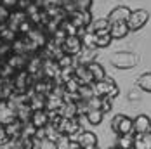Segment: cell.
I'll list each match as a JSON object with an SVG mask.
<instances>
[{"instance_id":"6da1fadb","label":"cell","mask_w":151,"mask_h":149,"mask_svg":"<svg viewBox=\"0 0 151 149\" xmlns=\"http://www.w3.org/2000/svg\"><path fill=\"white\" fill-rule=\"evenodd\" d=\"M141 57L134 54V52H127V50H120V52H115L111 56V64L118 69H132L139 64Z\"/></svg>"},{"instance_id":"7a4b0ae2","label":"cell","mask_w":151,"mask_h":149,"mask_svg":"<svg viewBox=\"0 0 151 149\" xmlns=\"http://www.w3.org/2000/svg\"><path fill=\"white\" fill-rule=\"evenodd\" d=\"M92 90H94V95H96V97L108 95V97L115 99V97H118V94H120V89H118V85L115 83V80H111V78H108V76H106L104 80H101V82H92Z\"/></svg>"},{"instance_id":"3957f363","label":"cell","mask_w":151,"mask_h":149,"mask_svg":"<svg viewBox=\"0 0 151 149\" xmlns=\"http://www.w3.org/2000/svg\"><path fill=\"white\" fill-rule=\"evenodd\" d=\"M111 130L116 135L134 134L132 132V118H129L125 115H115L111 118Z\"/></svg>"},{"instance_id":"277c9868","label":"cell","mask_w":151,"mask_h":149,"mask_svg":"<svg viewBox=\"0 0 151 149\" xmlns=\"http://www.w3.org/2000/svg\"><path fill=\"white\" fill-rule=\"evenodd\" d=\"M148 19H150L148 11H144V9H136V11H132L130 16H129L127 26H129L130 31H139L146 23H148Z\"/></svg>"},{"instance_id":"5b68a950","label":"cell","mask_w":151,"mask_h":149,"mask_svg":"<svg viewBox=\"0 0 151 149\" xmlns=\"http://www.w3.org/2000/svg\"><path fill=\"white\" fill-rule=\"evenodd\" d=\"M68 17H70V21L75 24L76 28H89L92 23L91 11H73Z\"/></svg>"},{"instance_id":"8992f818","label":"cell","mask_w":151,"mask_h":149,"mask_svg":"<svg viewBox=\"0 0 151 149\" xmlns=\"http://www.w3.org/2000/svg\"><path fill=\"white\" fill-rule=\"evenodd\" d=\"M82 40L78 38V37H66L64 38V42L61 44V49H63V52L64 54H68V56H76L80 50H82Z\"/></svg>"},{"instance_id":"52a82bcc","label":"cell","mask_w":151,"mask_h":149,"mask_svg":"<svg viewBox=\"0 0 151 149\" xmlns=\"http://www.w3.org/2000/svg\"><path fill=\"white\" fill-rule=\"evenodd\" d=\"M151 128V120L148 115H137L132 120V132L134 134H148Z\"/></svg>"},{"instance_id":"ba28073f","label":"cell","mask_w":151,"mask_h":149,"mask_svg":"<svg viewBox=\"0 0 151 149\" xmlns=\"http://www.w3.org/2000/svg\"><path fill=\"white\" fill-rule=\"evenodd\" d=\"M130 9L127 5H118L115 9H111V12L108 14V21L113 24V23H122V21H127L129 16H130Z\"/></svg>"},{"instance_id":"9c48e42d","label":"cell","mask_w":151,"mask_h":149,"mask_svg":"<svg viewBox=\"0 0 151 149\" xmlns=\"http://www.w3.org/2000/svg\"><path fill=\"white\" fill-rule=\"evenodd\" d=\"M59 64H58V61L54 59H44L42 62V73L45 78H50V80H54V78H58L59 76Z\"/></svg>"},{"instance_id":"30bf717a","label":"cell","mask_w":151,"mask_h":149,"mask_svg":"<svg viewBox=\"0 0 151 149\" xmlns=\"http://www.w3.org/2000/svg\"><path fill=\"white\" fill-rule=\"evenodd\" d=\"M76 144L82 149L92 148V146H97V137L94 132H89V130H83L76 135Z\"/></svg>"},{"instance_id":"8fae6325","label":"cell","mask_w":151,"mask_h":149,"mask_svg":"<svg viewBox=\"0 0 151 149\" xmlns=\"http://www.w3.org/2000/svg\"><path fill=\"white\" fill-rule=\"evenodd\" d=\"M16 120V109H12L5 101L0 102V125H9Z\"/></svg>"},{"instance_id":"7c38bea8","label":"cell","mask_w":151,"mask_h":149,"mask_svg":"<svg viewBox=\"0 0 151 149\" xmlns=\"http://www.w3.org/2000/svg\"><path fill=\"white\" fill-rule=\"evenodd\" d=\"M26 19H28V16H26L24 11H17V9H14V11H11V16H9V19H7V26L17 33V28H19L21 23L26 21Z\"/></svg>"},{"instance_id":"4fadbf2b","label":"cell","mask_w":151,"mask_h":149,"mask_svg":"<svg viewBox=\"0 0 151 149\" xmlns=\"http://www.w3.org/2000/svg\"><path fill=\"white\" fill-rule=\"evenodd\" d=\"M109 33H111L113 40H120V38H125L130 33V30L127 26V21H122V23H113L109 28Z\"/></svg>"},{"instance_id":"5bb4252c","label":"cell","mask_w":151,"mask_h":149,"mask_svg":"<svg viewBox=\"0 0 151 149\" xmlns=\"http://www.w3.org/2000/svg\"><path fill=\"white\" fill-rule=\"evenodd\" d=\"M96 50L97 49H85V47H82V50L75 56L76 64H83V66L91 64L92 61H94V57H96Z\"/></svg>"},{"instance_id":"9a60e30c","label":"cell","mask_w":151,"mask_h":149,"mask_svg":"<svg viewBox=\"0 0 151 149\" xmlns=\"http://www.w3.org/2000/svg\"><path fill=\"white\" fill-rule=\"evenodd\" d=\"M109 28H111V23L108 21V17H103V19H97V21H92L87 30L96 33V35H101V33H109Z\"/></svg>"},{"instance_id":"2e32d148","label":"cell","mask_w":151,"mask_h":149,"mask_svg":"<svg viewBox=\"0 0 151 149\" xmlns=\"http://www.w3.org/2000/svg\"><path fill=\"white\" fill-rule=\"evenodd\" d=\"M30 121L37 127V128H42L49 123V111L47 109H38V111H33L31 113Z\"/></svg>"},{"instance_id":"e0dca14e","label":"cell","mask_w":151,"mask_h":149,"mask_svg":"<svg viewBox=\"0 0 151 149\" xmlns=\"http://www.w3.org/2000/svg\"><path fill=\"white\" fill-rule=\"evenodd\" d=\"M75 78L80 82V85H89V83L94 82L89 69H87V66H83V64H76L75 66Z\"/></svg>"},{"instance_id":"ac0fdd59","label":"cell","mask_w":151,"mask_h":149,"mask_svg":"<svg viewBox=\"0 0 151 149\" xmlns=\"http://www.w3.org/2000/svg\"><path fill=\"white\" fill-rule=\"evenodd\" d=\"M87 69H89V73H91V76H92L94 82H101V80H104L106 78L104 68H103L99 62H96V61H92L91 64H87Z\"/></svg>"},{"instance_id":"d6986e66","label":"cell","mask_w":151,"mask_h":149,"mask_svg":"<svg viewBox=\"0 0 151 149\" xmlns=\"http://www.w3.org/2000/svg\"><path fill=\"white\" fill-rule=\"evenodd\" d=\"M134 149H151V134H134Z\"/></svg>"},{"instance_id":"ffe728a7","label":"cell","mask_w":151,"mask_h":149,"mask_svg":"<svg viewBox=\"0 0 151 149\" xmlns=\"http://www.w3.org/2000/svg\"><path fill=\"white\" fill-rule=\"evenodd\" d=\"M45 97L44 94H37V92H33L30 95V101H28V104L33 111H38V109H45Z\"/></svg>"},{"instance_id":"44dd1931","label":"cell","mask_w":151,"mask_h":149,"mask_svg":"<svg viewBox=\"0 0 151 149\" xmlns=\"http://www.w3.org/2000/svg\"><path fill=\"white\" fill-rule=\"evenodd\" d=\"M5 132H7V137L9 139H19L21 137V132H23V123L19 120H14L12 123L5 125Z\"/></svg>"},{"instance_id":"7402d4cb","label":"cell","mask_w":151,"mask_h":149,"mask_svg":"<svg viewBox=\"0 0 151 149\" xmlns=\"http://www.w3.org/2000/svg\"><path fill=\"white\" fill-rule=\"evenodd\" d=\"M58 113L63 118H75V116H78L76 115V102H63V106L58 109Z\"/></svg>"},{"instance_id":"603a6c76","label":"cell","mask_w":151,"mask_h":149,"mask_svg":"<svg viewBox=\"0 0 151 149\" xmlns=\"http://www.w3.org/2000/svg\"><path fill=\"white\" fill-rule=\"evenodd\" d=\"M63 97L59 95H54V94H49L45 97V109L47 111H58L61 106H63Z\"/></svg>"},{"instance_id":"cb8c5ba5","label":"cell","mask_w":151,"mask_h":149,"mask_svg":"<svg viewBox=\"0 0 151 149\" xmlns=\"http://www.w3.org/2000/svg\"><path fill=\"white\" fill-rule=\"evenodd\" d=\"M31 113H33V109L30 107V104L19 106V107L16 109V120H19L21 123H28L30 118H31Z\"/></svg>"},{"instance_id":"d4e9b609","label":"cell","mask_w":151,"mask_h":149,"mask_svg":"<svg viewBox=\"0 0 151 149\" xmlns=\"http://www.w3.org/2000/svg\"><path fill=\"white\" fill-rule=\"evenodd\" d=\"M137 87L141 90H144V92H148V94H151V71H148V73H142L139 78H137Z\"/></svg>"},{"instance_id":"484cf974","label":"cell","mask_w":151,"mask_h":149,"mask_svg":"<svg viewBox=\"0 0 151 149\" xmlns=\"http://www.w3.org/2000/svg\"><path fill=\"white\" fill-rule=\"evenodd\" d=\"M116 148H120V149H134V134L118 135V144H116Z\"/></svg>"},{"instance_id":"4316f807","label":"cell","mask_w":151,"mask_h":149,"mask_svg":"<svg viewBox=\"0 0 151 149\" xmlns=\"http://www.w3.org/2000/svg\"><path fill=\"white\" fill-rule=\"evenodd\" d=\"M45 139H50V140H54V142H59L61 139H64V135L58 130V127L47 123L45 125Z\"/></svg>"},{"instance_id":"83f0119b","label":"cell","mask_w":151,"mask_h":149,"mask_svg":"<svg viewBox=\"0 0 151 149\" xmlns=\"http://www.w3.org/2000/svg\"><path fill=\"white\" fill-rule=\"evenodd\" d=\"M85 118H87V121L91 125H99L103 121V118H104V113L101 109H89V113L85 115Z\"/></svg>"},{"instance_id":"f1b7e54d","label":"cell","mask_w":151,"mask_h":149,"mask_svg":"<svg viewBox=\"0 0 151 149\" xmlns=\"http://www.w3.org/2000/svg\"><path fill=\"white\" fill-rule=\"evenodd\" d=\"M96 38H97L96 33H92V31L87 30L85 35H83L80 40H82V45H83L85 49H97V47H96Z\"/></svg>"},{"instance_id":"f546056e","label":"cell","mask_w":151,"mask_h":149,"mask_svg":"<svg viewBox=\"0 0 151 149\" xmlns=\"http://www.w3.org/2000/svg\"><path fill=\"white\" fill-rule=\"evenodd\" d=\"M97 38H96V47L97 49H104L108 45L111 44V33H101V35H96Z\"/></svg>"},{"instance_id":"4dcf8cb0","label":"cell","mask_w":151,"mask_h":149,"mask_svg":"<svg viewBox=\"0 0 151 149\" xmlns=\"http://www.w3.org/2000/svg\"><path fill=\"white\" fill-rule=\"evenodd\" d=\"M78 95H80V99H83V101H89L92 97H96V95H94V90H92V83H89V85H80Z\"/></svg>"},{"instance_id":"1f68e13d","label":"cell","mask_w":151,"mask_h":149,"mask_svg":"<svg viewBox=\"0 0 151 149\" xmlns=\"http://www.w3.org/2000/svg\"><path fill=\"white\" fill-rule=\"evenodd\" d=\"M58 64H59V68H68V66H76L75 56H68V54H64V56H61L59 59H58Z\"/></svg>"},{"instance_id":"d6a6232c","label":"cell","mask_w":151,"mask_h":149,"mask_svg":"<svg viewBox=\"0 0 151 149\" xmlns=\"http://www.w3.org/2000/svg\"><path fill=\"white\" fill-rule=\"evenodd\" d=\"M37 135V127L28 121V123H23V132H21V137H35Z\"/></svg>"},{"instance_id":"836d02e7","label":"cell","mask_w":151,"mask_h":149,"mask_svg":"<svg viewBox=\"0 0 151 149\" xmlns=\"http://www.w3.org/2000/svg\"><path fill=\"white\" fill-rule=\"evenodd\" d=\"M78 89H80V82L76 78H71L70 82L64 83V92H70V94H78Z\"/></svg>"},{"instance_id":"e575fe53","label":"cell","mask_w":151,"mask_h":149,"mask_svg":"<svg viewBox=\"0 0 151 149\" xmlns=\"http://www.w3.org/2000/svg\"><path fill=\"white\" fill-rule=\"evenodd\" d=\"M103 113H111V109H113V99L111 97H108V95H103L101 97V107H99Z\"/></svg>"},{"instance_id":"d590c367","label":"cell","mask_w":151,"mask_h":149,"mask_svg":"<svg viewBox=\"0 0 151 149\" xmlns=\"http://www.w3.org/2000/svg\"><path fill=\"white\" fill-rule=\"evenodd\" d=\"M76 11H91L92 0H73Z\"/></svg>"},{"instance_id":"8d00e7d4","label":"cell","mask_w":151,"mask_h":149,"mask_svg":"<svg viewBox=\"0 0 151 149\" xmlns=\"http://www.w3.org/2000/svg\"><path fill=\"white\" fill-rule=\"evenodd\" d=\"M40 149H59V144L54 142V140H50V139H44L40 142Z\"/></svg>"},{"instance_id":"74e56055","label":"cell","mask_w":151,"mask_h":149,"mask_svg":"<svg viewBox=\"0 0 151 149\" xmlns=\"http://www.w3.org/2000/svg\"><path fill=\"white\" fill-rule=\"evenodd\" d=\"M9 16H11V11H9L7 7H4V5L0 4V23H7Z\"/></svg>"},{"instance_id":"f35d334b","label":"cell","mask_w":151,"mask_h":149,"mask_svg":"<svg viewBox=\"0 0 151 149\" xmlns=\"http://www.w3.org/2000/svg\"><path fill=\"white\" fill-rule=\"evenodd\" d=\"M0 4H2L4 7H7L9 11H14L16 5H17V0H0Z\"/></svg>"},{"instance_id":"ab89813d","label":"cell","mask_w":151,"mask_h":149,"mask_svg":"<svg viewBox=\"0 0 151 149\" xmlns=\"http://www.w3.org/2000/svg\"><path fill=\"white\" fill-rule=\"evenodd\" d=\"M9 137H7V132H5V127L4 125H0V144L4 142V140H7Z\"/></svg>"},{"instance_id":"60d3db41","label":"cell","mask_w":151,"mask_h":149,"mask_svg":"<svg viewBox=\"0 0 151 149\" xmlns=\"http://www.w3.org/2000/svg\"><path fill=\"white\" fill-rule=\"evenodd\" d=\"M0 149H12V139H7L0 144Z\"/></svg>"},{"instance_id":"b9f144b4","label":"cell","mask_w":151,"mask_h":149,"mask_svg":"<svg viewBox=\"0 0 151 149\" xmlns=\"http://www.w3.org/2000/svg\"><path fill=\"white\" fill-rule=\"evenodd\" d=\"M73 149H82V148H80V146H78L76 142H73Z\"/></svg>"},{"instance_id":"7bdbcfd3","label":"cell","mask_w":151,"mask_h":149,"mask_svg":"<svg viewBox=\"0 0 151 149\" xmlns=\"http://www.w3.org/2000/svg\"><path fill=\"white\" fill-rule=\"evenodd\" d=\"M87 149H99L97 146H92V148H87Z\"/></svg>"},{"instance_id":"ee69618b","label":"cell","mask_w":151,"mask_h":149,"mask_svg":"<svg viewBox=\"0 0 151 149\" xmlns=\"http://www.w3.org/2000/svg\"><path fill=\"white\" fill-rule=\"evenodd\" d=\"M109 149H120V148H109Z\"/></svg>"},{"instance_id":"f6af8a7d","label":"cell","mask_w":151,"mask_h":149,"mask_svg":"<svg viewBox=\"0 0 151 149\" xmlns=\"http://www.w3.org/2000/svg\"><path fill=\"white\" fill-rule=\"evenodd\" d=\"M150 134H151V128H150Z\"/></svg>"}]
</instances>
